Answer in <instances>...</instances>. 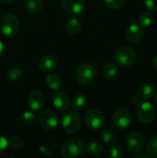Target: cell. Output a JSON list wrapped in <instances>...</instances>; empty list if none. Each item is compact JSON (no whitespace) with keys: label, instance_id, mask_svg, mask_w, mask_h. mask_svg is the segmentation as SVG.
<instances>
[{"label":"cell","instance_id":"cell-1","mask_svg":"<svg viewBox=\"0 0 157 158\" xmlns=\"http://www.w3.org/2000/svg\"><path fill=\"white\" fill-rule=\"evenodd\" d=\"M137 118L143 124H150L155 121L156 118V108L150 102L140 103L136 110Z\"/></svg>","mask_w":157,"mask_h":158},{"label":"cell","instance_id":"cell-2","mask_svg":"<svg viewBox=\"0 0 157 158\" xmlns=\"http://www.w3.org/2000/svg\"><path fill=\"white\" fill-rule=\"evenodd\" d=\"M114 59L118 64L128 67L134 64L137 59V53L131 47L121 46L116 50L114 54Z\"/></svg>","mask_w":157,"mask_h":158},{"label":"cell","instance_id":"cell-3","mask_svg":"<svg viewBox=\"0 0 157 158\" xmlns=\"http://www.w3.org/2000/svg\"><path fill=\"white\" fill-rule=\"evenodd\" d=\"M0 30L6 36L12 37L16 35L19 30V19L13 14H6L0 19Z\"/></svg>","mask_w":157,"mask_h":158},{"label":"cell","instance_id":"cell-4","mask_svg":"<svg viewBox=\"0 0 157 158\" xmlns=\"http://www.w3.org/2000/svg\"><path fill=\"white\" fill-rule=\"evenodd\" d=\"M84 151L83 142L78 138L68 140L62 146L61 154L66 158H74L80 156Z\"/></svg>","mask_w":157,"mask_h":158},{"label":"cell","instance_id":"cell-5","mask_svg":"<svg viewBox=\"0 0 157 158\" xmlns=\"http://www.w3.org/2000/svg\"><path fill=\"white\" fill-rule=\"evenodd\" d=\"M61 127L67 133H76L81 128V118L77 111H68L66 113L61 120Z\"/></svg>","mask_w":157,"mask_h":158},{"label":"cell","instance_id":"cell-6","mask_svg":"<svg viewBox=\"0 0 157 158\" xmlns=\"http://www.w3.org/2000/svg\"><path fill=\"white\" fill-rule=\"evenodd\" d=\"M76 77L81 85H90L95 78V69L90 63H82L77 69Z\"/></svg>","mask_w":157,"mask_h":158},{"label":"cell","instance_id":"cell-7","mask_svg":"<svg viewBox=\"0 0 157 158\" xmlns=\"http://www.w3.org/2000/svg\"><path fill=\"white\" fill-rule=\"evenodd\" d=\"M105 116L104 114L95 108L90 109L84 117V122L86 126L92 131H98L105 125Z\"/></svg>","mask_w":157,"mask_h":158},{"label":"cell","instance_id":"cell-8","mask_svg":"<svg viewBox=\"0 0 157 158\" xmlns=\"http://www.w3.org/2000/svg\"><path fill=\"white\" fill-rule=\"evenodd\" d=\"M132 122V115L130 110L120 108L115 111L112 116V124L118 130L127 129Z\"/></svg>","mask_w":157,"mask_h":158},{"label":"cell","instance_id":"cell-9","mask_svg":"<svg viewBox=\"0 0 157 158\" xmlns=\"http://www.w3.org/2000/svg\"><path fill=\"white\" fill-rule=\"evenodd\" d=\"M40 125L46 131H54L58 127V117L52 110H43L37 117Z\"/></svg>","mask_w":157,"mask_h":158},{"label":"cell","instance_id":"cell-10","mask_svg":"<svg viewBox=\"0 0 157 158\" xmlns=\"http://www.w3.org/2000/svg\"><path fill=\"white\" fill-rule=\"evenodd\" d=\"M126 143L129 150L133 154H138L143 151L145 147V141L143 136L138 131H131L126 138Z\"/></svg>","mask_w":157,"mask_h":158},{"label":"cell","instance_id":"cell-11","mask_svg":"<svg viewBox=\"0 0 157 158\" xmlns=\"http://www.w3.org/2000/svg\"><path fill=\"white\" fill-rule=\"evenodd\" d=\"M64 10L70 15H79L84 9V0H61Z\"/></svg>","mask_w":157,"mask_h":158},{"label":"cell","instance_id":"cell-12","mask_svg":"<svg viewBox=\"0 0 157 158\" xmlns=\"http://www.w3.org/2000/svg\"><path fill=\"white\" fill-rule=\"evenodd\" d=\"M52 104L58 111H66L69 106V96L63 92H57L53 95Z\"/></svg>","mask_w":157,"mask_h":158},{"label":"cell","instance_id":"cell-13","mask_svg":"<svg viewBox=\"0 0 157 158\" xmlns=\"http://www.w3.org/2000/svg\"><path fill=\"white\" fill-rule=\"evenodd\" d=\"M28 105L33 111L40 110L44 106V97L40 91H32L28 96Z\"/></svg>","mask_w":157,"mask_h":158},{"label":"cell","instance_id":"cell-14","mask_svg":"<svg viewBox=\"0 0 157 158\" xmlns=\"http://www.w3.org/2000/svg\"><path fill=\"white\" fill-rule=\"evenodd\" d=\"M143 35V27L140 24H131L126 31V38L130 43H138Z\"/></svg>","mask_w":157,"mask_h":158},{"label":"cell","instance_id":"cell-15","mask_svg":"<svg viewBox=\"0 0 157 158\" xmlns=\"http://www.w3.org/2000/svg\"><path fill=\"white\" fill-rule=\"evenodd\" d=\"M57 59L56 56L52 55H45L43 56L38 62V68L42 71H52L57 67Z\"/></svg>","mask_w":157,"mask_h":158},{"label":"cell","instance_id":"cell-16","mask_svg":"<svg viewBox=\"0 0 157 158\" xmlns=\"http://www.w3.org/2000/svg\"><path fill=\"white\" fill-rule=\"evenodd\" d=\"M138 94L141 99L144 101L149 100L155 94V87L149 82L142 83L138 88Z\"/></svg>","mask_w":157,"mask_h":158},{"label":"cell","instance_id":"cell-17","mask_svg":"<svg viewBox=\"0 0 157 158\" xmlns=\"http://www.w3.org/2000/svg\"><path fill=\"white\" fill-rule=\"evenodd\" d=\"M118 73V67L115 63H108L104 66L102 69V75L105 80H113Z\"/></svg>","mask_w":157,"mask_h":158},{"label":"cell","instance_id":"cell-18","mask_svg":"<svg viewBox=\"0 0 157 158\" xmlns=\"http://www.w3.org/2000/svg\"><path fill=\"white\" fill-rule=\"evenodd\" d=\"M24 6L28 12L38 14L43 7V0H24Z\"/></svg>","mask_w":157,"mask_h":158},{"label":"cell","instance_id":"cell-19","mask_svg":"<svg viewBox=\"0 0 157 158\" xmlns=\"http://www.w3.org/2000/svg\"><path fill=\"white\" fill-rule=\"evenodd\" d=\"M46 84L48 85L49 88L53 89V90H60L63 86V81L62 79L60 78L59 75L56 74V73H53V74H50L46 77Z\"/></svg>","mask_w":157,"mask_h":158},{"label":"cell","instance_id":"cell-20","mask_svg":"<svg viewBox=\"0 0 157 158\" xmlns=\"http://www.w3.org/2000/svg\"><path fill=\"white\" fill-rule=\"evenodd\" d=\"M81 26L82 25H81V22L80 19H78L76 18H72L68 20V22L66 24V30L69 34L75 35L81 31Z\"/></svg>","mask_w":157,"mask_h":158},{"label":"cell","instance_id":"cell-21","mask_svg":"<svg viewBox=\"0 0 157 158\" xmlns=\"http://www.w3.org/2000/svg\"><path fill=\"white\" fill-rule=\"evenodd\" d=\"M86 104H87V99L85 97V95L83 94H77L74 96L73 100H72V108L73 110L75 111H81L84 109V107L86 106Z\"/></svg>","mask_w":157,"mask_h":158},{"label":"cell","instance_id":"cell-22","mask_svg":"<svg viewBox=\"0 0 157 158\" xmlns=\"http://www.w3.org/2000/svg\"><path fill=\"white\" fill-rule=\"evenodd\" d=\"M102 139L106 144L113 145L118 141V135L112 130H104L102 132Z\"/></svg>","mask_w":157,"mask_h":158},{"label":"cell","instance_id":"cell-23","mask_svg":"<svg viewBox=\"0 0 157 158\" xmlns=\"http://www.w3.org/2000/svg\"><path fill=\"white\" fill-rule=\"evenodd\" d=\"M87 153L92 156H99L103 153V145L98 142H92L87 145Z\"/></svg>","mask_w":157,"mask_h":158},{"label":"cell","instance_id":"cell-24","mask_svg":"<svg viewBox=\"0 0 157 158\" xmlns=\"http://www.w3.org/2000/svg\"><path fill=\"white\" fill-rule=\"evenodd\" d=\"M154 22V16L151 12H143L139 17V24L142 27H149Z\"/></svg>","mask_w":157,"mask_h":158},{"label":"cell","instance_id":"cell-25","mask_svg":"<svg viewBox=\"0 0 157 158\" xmlns=\"http://www.w3.org/2000/svg\"><path fill=\"white\" fill-rule=\"evenodd\" d=\"M146 150L149 156L157 157V136L153 137L146 145Z\"/></svg>","mask_w":157,"mask_h":158},{"label":"cell","instance_id":"cell-26","mask_svg":"<svg viewBox=\"0 0 157 158\" xmlns=\"http://www.w3.org/2000/svg\"><path fill=\"white\" fill-rule=\"evenodd\" d=\"M37 119V117L31 111H25L21 117H20V120L22 123H24L25 125H32L33 123H35Z\"/></svg>","mask_w":157,"mask_h":158},{"label":"cell","instance_id":"cell-27","mask_svg":"<svg viewBox=\"0 0 157 158\" xmlns=\"http://www.w3.org/2000/svg\"><path fill=\"white\" fill-rule=\"evenodd\" d=\"M23 74V71L20 68H12L10 69H8L7 73H6V78L9 81H17L19 80Z\"/></svg>","mask_w":157,"mask_h":158},{"label":"cell","instance_id":"cell-28","mask_svg":"<svg viewBox=\"0 0 157 158\" xmlns=\"http://www.w3.org/2000/svg\"><path fill=\"white\" fill-rule=\"evenodd\" d=\"M125 0H104L105 5L110 9H119L123 6Z\"/></svg>","mask_w":157,"mask_h":158},{"label":"cell","instance_id":"cell-29","mask_svg":"<svg viewBox=\"0 0 157 158\" xmlns=\"http://www.w3.org/2000/svg\"><path fill=\"white\" fill-rule=\"evenodd\" d=\"M9 145L13 148V149H19L23 146L24 144V140L19 137V136H13L9 141H8Z\"/></svg>","mask_w":157,"mask_h":158},{"label":"cell","instance_id":"cell-30","mask_svg":"<svg viewBox=\"0 0 157 158\" xmlns=\"http://www.w3.org/2000/svg\"><path fill=\"white\" fill-rule=\"evenodd\" d=\"M109 156L113 158H121L123 156V149L120 145L113 144L109 151Z\"/></svg>","mask_w":157,"mask_h":158},{"label":"cell","instance_id":"cell-31","mask_svg":"<svg viewBox=\"0 0 157 158\" xmlns=\"http://www.w3.org/2000/svg\"><path fill=\"white\" fill-rule=\"evenodd\" d=\"M8 145H9L8 140L5 136L0 135V154H3L6 150Z\"/></svg>","mask_w":157,"mask_h":158},{"label":"cell","instance_id":"cell-32","mask_svg":"<svg viewBox=\"0 0 157 158\" xmlns=\"http://www.w3.org/2000/svg\"><path fill=\"white\" fill-rule=\"evenodd\" d=\"M144 4L148 9L157 12V0H144Z\"/></svg>","mask_w":157,"mask_h":158},{"label":"cell","instance_id":"cell-33","mask_svg":"<svg viewBox=\"0 0 157 158\" xmlns=\"http://www.w3.org/2000/svg\"><path fill=\"white\" fill-rule=\"evenodd\" d=\"M15 0H0V4H3V5H10Z\"/></svg>","mask_w":157,"mask_h":158},{"label":"cell","instance_id":"cell-34","mask_svg":"<svg viewBox=\"0 0 157 158\" xmlns=\"http://www.w3.org/2000/svg\"><path fill=\"white\" fill-rule=\"evenodd\" d=\"M152 64H153V66H154V67H155V68L157 69V56H155L153 58Z\"/></svg>","mask_w":157,"mask_h":158},{"label":"cell","instance_id":"cell-35","mask_svg":"<svg viewBox=\"0 0 157 158\" xmlns=\"http://www.w3.org/2000/svg\"><path fill=\"white\" fill-rule=\"evenodd\" d=\"M3 52H4V44H3L2 42H0V57L3 55Z\"/></svg>","mask_w":157,"mask_h":158},{"label":"cell","instance_id":"cell-36","mask_svg":"<svg viewBox=\"0 0 157 158\" xmlns=\"http://www.w3.org/2000/svg\"><path fill=\"white\" fill-rule=\"evenodd\" d=\"M135 158H149V156H146V155H136Z\"/></svg>","mask_w":157,"mask_h":158},{"label":"cell","instance_id":"cell-37","mask_svg":"<svg viewBox=\"0 0 157 158\" xmlns=\"http://www.w3.org/2000/svg\"><path fill=\"white\" fill-rule=\"evenodd\" d=\"M155 103H156V105H157V93H156V94H155Z\"/></svg>","mask_w":157,"mask_h":158}]
</instances>
